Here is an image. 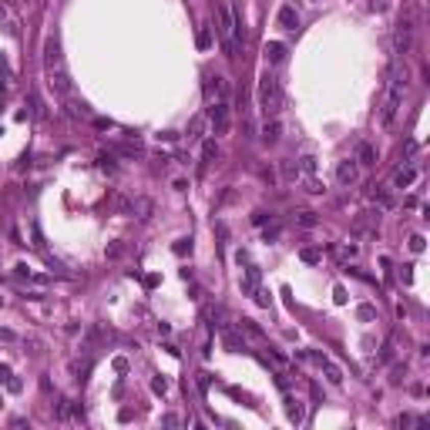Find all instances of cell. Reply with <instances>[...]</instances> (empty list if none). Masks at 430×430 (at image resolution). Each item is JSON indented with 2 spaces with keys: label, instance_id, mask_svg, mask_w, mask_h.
I'll return each mask as SVG.
<instances>
[{
  "label": "cell",
  "instance_id": "6da1fadb",
  "mask_svg": "<svg viewBox=\"0 0 430 430\" xmlns=\"http://www.w3.org/2000/svg\"><path fill=\"white\" fill-rule=\"evenodd\" d=\"M414 34H417V10L407 4L403 14L397 20V31H393V54L397 57H407L410 47H414Z\"/></svg>",
  "mask_w": 430,
  "mask_h": 430
},
{
  "label": "cell",
  "instance_id": "7a4b0ae2",
  "mask_svg": "<svg viewBox=\"0 0 430 430\" xmlns=\"http://www.w3.org/2000/svg\"><path fill=\"white\" fill-rule=\"evenodd\" d=\"M279 105H283V91H279V81L266 71V74L259 78V108L266 111V118H269V114L276 118Z\"/></svg>",
  "mask_w": 430,
  "mask_h": 430
},
{
  "label": "cell",
  "instance_id": "3957f363",
  "mask_svg": "<svg viewBox=\"0 0 430 430\" xmlns=\"http://www.w3.org/2000/svg\"><path fill=\"white\" fill-rule=\"evenodd\" d=\"M400 105H403V88H400V84H390V94H387V101H383V108H380V124L390 128V124L397 121Z\"/></svg>",
  "mask_w": 430,
  "mask_h": 430
},
{
  "label": "cell",
  "instance_id": "277c9868",
  "mask_svg": "<svg viewBox=\"0 0 430 430\" xmlns=\"http://www.w3.org/2000/svg\"><path fill=\"white\" fill-rule=\"evenodd\" d=\"M209 124L215 135H229L232 128V114H229V101H212L209 108Z\"/></svg>",
  "mask_w": 430,
  "mask_h": 430
},
{
  "label": "cell",
  "instance_id": "5b68a950",
  "mask_svg": "<svg viewBox=\"0 0 430 430\" xmlns=\"http://www.w3.org/2000/svg\"><path fill=\"white\" fill-rule=\"evenodd\" d=\"M336 182H340L343 188L357 185V182H360V165H357V158H343V162L336 165Z\"/></svg>",
  "mask_w": 430,
  "mask_h": 430
},
{
  "label": "cell",
  "instance_id": "8992f818",
  "mask_svg": "<svg viewBox=\"0 0 430 430\" xmlns=\"http://www.w3.org/2000/svg\"><path fill=\"white\" fill-rule=\"evenodd\" d=\"M309 357L316 360V366H319V370H323V373H326V380L333 383V387H340V383H343V370H340V366L333 363V360L326 357V353H309Z\"/></svg>",
  "mask_w": 430,
  "mask_h": 430
},
{
  "label": "cell",
  "instance_id": "52a82bcc",
  "mask_svg": "<svg viewBox=\"0 0 430 430\" xmlns=\"http://www.w3.org/2000/svg\"><path fill=\"white\" fill-rule=\"evenodd\" d=\"M47 84H50V91L54 94H71V78H67V71L64 67H57V71H47Z\"/></svg>",
  "mask_w": 430,
  "mask_h": 430
},
{
  "label": "cell",
  "instance_id": "ba28073f",
  "mask_svg": "<svg viewBox=\"0 0 430 430\" xmlns=\"http://www.w3.org/2000/svg\"><path fill=\"white\" fill-rule=\"evenodd\" d=\"M276 20H279L283 31H296V27H299V10H296V4H283L279 14H276Z\"/></svg>",
  "mask_w": 430,
  "mask_h": 430
},
{
  "label": "cell",
  "instance_id": "9c48e42d",
  "mask_svg": "<svg viewBox=\"0 0 430 430\" xmlns=\"http://www.w3.org/2000/svg\"><path fill=\"white\" fill-rule=\"evenodd\" d=\"M219 330H222V343H225V346H229V349H232V353H242V349H245V340H242V330H232V326H229V323H222V326H219Z\"/></svg>",
  "mask_w": 430,
  "mask_h": 430
},
{
  "label": "cell",
  "instance_id": "30bf717a",
  "mask_svg": "<svg viewBox=\"0 0 430 430\" xmlns=\"http://www.w3.org/2000/svg\"><path fill=\"white\" fill-rule=\"evenodd\" d=\"M57 67H64L61 64V47H57L54 37H47L44 41V71H57Z\"/></svg>",
  "mask_w": 430,
  "mask_h": 430
},
{
  "label": "cell",
  "instance_id": "8fae6325",
  "mask_svg": "<svg viewBox=\"0 0 430 430\" xmlns=\"http://www.w3.org/2000/svg\"><path fill=\"white\" fill-rule=\"evenodd\" d=\"M205 97H209V101H225V81H222L219 74H209V78H205Z\"/></svg>",
  "mask_w": 430,
  "mask_h": 430
},
{
  "label": "cell",
  "instance_id": "7c38bea8",
  "mask_svg": "<svg viewBox=\"0 0 430 430\" xmlns=\"http://www.w3.org/2000/svg\"><path fill=\"white\" fill-rule=\"evenodd\" d=\"M259 283H262L259 266H249L245 276H242V296H256V292H259Z\"/></svg>",
  "mask_w": 430,
  "mask_h": 430
},
{
  "label": "cell",
  "instance_id": "4fadbf2b",
  "mask_svg": "<svg viewBox=\"0 0 430 430\" xmlns=\"http://www.w3.org/2000/svg\"><path fill=\"white\" fill-rule=\"evenodd\" d=\"M67 118H74V121H91V108L67 94Z\"/></svg>",
  "mask_w": 430,
  "mask_h": 430
},
{
  "label": "cell",
  "instance_id": "5bb4252c",
  "mask_svg": "<svg viewBox=\"0 0 430 430\" xmlns=\"http://www.w3.org/2000/svg\"><path fill=\"white\" fill-rule=\"evenodd\" d=\"M262 54H266L269 64H283V61H286V44H283V41H266Z\"/></svg>",
  "mask_w": 430,
  "mask_h": 430
},
{
  "label": "cell",
  "instance_id": "9a60e30c",
  "mask_svg": "<svg viewBox=\"0 0 430 430\" xmlns=\"http://www.w3.org/2000/svg\"><path fill=\"white\" fill-rule=\"evenodd\" d=\"M128 212H131V215H138L141 222H148V219H151V212H155V205H151V198L141 195V198H135V202L128 205Z\"/></svg>",
  "mask_w": 430,
  "mask_h": 430
},
{
  "label": "cell",
  "instance_id": "2e32d148",
  "mask_svg": "<svg viewBox=\"0 0 430 430\" xmlns=\"http://www.w3.org/2000/svg\"><path fill=\"white\" fill-rule=\"evenodd\" d=\"M279 135H283V124H279V118H266V124H262V141H266V145H276Z\"/></svg>",
  "mask_w": 430,
  "mask_h": 430
},
{
  "label": "cell",
  "instance_id": "e0dca14e",
  "mask_svg": "<svg viewBox=\"0 0 430 430\" xmlns=\"http://www.w3.org/2000/svg\"><path fill=\"white\" fill-rule=\"evenodd\" d=\"M353 158H357V165H376V148L370 145V141H360Z\"/></svg>",
  "mask_w": 430,
  "mask_h": 430
},
{
  "label": "cell",
  "instance_id": "ac0fdd59",
  "mask_svg": "<svg viewBox=\"0 0 430 430\" xmlns=\"http://www.w3.org/2000/svg\"><path fill=\"white\" fill-rule=\"evenodd\" d=\"M417 179H420V171L407 165V168H400L397 175H393V185H397V188H410V185H414Z\"/></svg>",
  "mask_w": 430,
  "mask_h": 430
},
{
  "label": "cell",
  "instance_id": "d6986e66",
  "mask_svg": "<svg viewBox=\"0 0 430 430\" xmlns=\"http://www.w3.org/2000/svg\"><path fill=\"white\" fill-rule=\"evenodd\" d=\"M286 414H289L292 423H302V420H306V410H302V403L296 397H286Z\"/></svg>",
  "mask_w": 430,
  "mask_h": 430
},
{
  "label": "cell",
  "instance_id": "ffe728a7",
  "mask_svg": "<svg viewBox=\"0 0 430 430\" xmlns=\"http://www.w3.org/2000/svg\"><path fill=\"white\" fill-rule=\"evenodd\" d=\"M373 202L380 205V209H393V205H397V198H393V192H390V188H376V192H373Z\"/></svg>",
  "mask_w": 430,
  "mask_h": 430
},
{
  "label": "cell",
  "instance_id": "44dd1931",
  "mask_svg": "<svg viewBox=\"0 0 430 430\" xmlns=\"http://www.w3.org/2000/svg\"><path fill=\"white\" fill-rule=\"evenodd\" d=\"M299 259L309 262V266H316V262H323V249H316V245H306V249H299Z\"/></svg>",
  "mask_w": 430,
  "mask_h": 430
},
{
  "label": "cell",
  "instance_id": "7402d4cb",
  "mask_svg": "<svg viewBox=\"0 0 430 430\" xmlns=\"http://www.w3.org/2000/svg\"><path fill=\"white\" fill-rule=\"evenodd\" d=\"M357 319H360V323H373V319H376V306H373V302H360V306H357Z\"/></svg>",
  "mask_w": 430,
  "mask_h": 430
},
{
  "label": "cell",
  "instance_id": "603a6c76",
  "mask_svg": "<svg viewBox=\"0 0 430 430\" xmlns=\"http://www.w3.org/2000/svg\"><path fill=\"white\" fill-rule=\"evenodd\" d=\"M215 158H219V145H215V141H202V162L209 165V162H215Z\"/></svg>",
  "mask_w": 430,
  "mask_h": 430
},
{
  "label": "cell",
  "instance_id": "cb8c5ba5",
  "mask_svg": "<svg viewBox=\"0 0 430 430\" xmlns=\"http://www.w3.org/2000/svg\"><path fill=\"white\" fill-rule=\"evenodd\" d=\"M316 168H319L316 155H302V158H299V171H302V175H316Z\"/></svg>",
  "mask_w": 430,
  "mask_h": 430
},
{
  "label": "cell",
  "instance_id": "d4e9b609",
  "mask_svg": "<svg viewBox=\"0 0 430 430\" xmlns=\"http://www.w3.org/2000/svg\"><path fill=\"white\" fill-rule=\"evenodd\" d=\"M302 182H306V192H309V195H323V192H326V185L316 179V175H306Z\"/></svg>",
  "mask_w": 430,
  "mask_h": 430
},
{
  "label": "cell",
  "instance_id": "484cf974",
  "mask_svg": "<svg viewBox=\"0 0 430 430\" xmlns=\"http://www.w3.org/2000/svg\"><path fill=\"white\" fill-rule=\"evenodd\" d=\"M296 225L313 229V225H316V212H299V215H296Z\"/></svg>",
  "mask_w": 430,
  "mask_h": 430
},
{
  "label": "cell",
  "instance_id": "4316f807",
  "mask_svg": "<svg viewBox=\"0 0 430 430\" xmlns=\"http://www.w3.org/2000/svg\"><path fill=\"white\" fill-rule=\"evenodd\" d=\"M239 330H245V333L249 336H256V340H262V330L256 323H252V319H242V323H239Z\"/></svg>",
  "mask_w": 430,
  "mask_h": 430
},
{
  "label": "cell",
  "instance_id": "83f0119b",
  "mask_svg": "<svg viewBox=\"0 0 430 430\" xmlns=\"http://www.w3.org/2000/svg\"><path fill=\"white\" fill-rule=\"evenodd\" d=\"M105 256H108V259H121V256H124V242H111L105 249Z\"/></svg>",
  "mask_w": 430,
  "mask_h": 430
},
{
  "label": "cell",
  "instance_id": "f1b7e54d",
  "mask_svg": "<svg viewBox=\"0 0 430 430\" xmlns=\"http://www.w3.org/2000/svg\"><path fill=\"white\" fill-rule=\"evenodd\" d=\"M198 47H202V50L212 47V31H209V27H198Z\"/></svg>",
  "mask_w": 430,
  "mask_h": 430
},
{
  "label": "cell",
  "instance_id": "f546056e",
  "mask_svg": "<svg viewBox=\"0 0 430 430\" xmlns=\"http://www.w3.org/2000/svg\"><path fill=\"white\" fill-rule=\"evenodd\" d=\"M151 390H155V393H162V397H165V393H168V380H165V376L158 373V376H155V380H151Z\"/></svg>",
  "mask_w": 430,
  "mask_h": 430
},
{
  "label": "cell",
  "instance_id": "4dcf8cb0",
  "mask_svg": "<svg viewBox=\"0 0 430 430\" xmlns=\"http://www.w3.org/2000/svg\"><path fill=\"white\" fill-rule=\"evenodd\" d=\"M283 179L296 182V179H299V168H296V165H292V162H283Z\"/></svg>",
  "mask_w": 430,
  "mask_h": 430
},
{
  "label": "cell",
  "instance_id": "1f68e13d",
  "mask_svg": "<svg viewBox=\"0 0 430 430\" xmlns=\"http://www.w3.org/2000/svg\"><path fill=\"white\" fill-rule=\"evenodd\" d=\"M390 7V0H366V10H373V14H383Z\"/></svg>",
  "mask_w": 430,
  "mask_h": 430
},
{
  "label": "cell",
  "instance_id": "d6a6232c",
  "mask_svg": "<svg viewBox=\"0 0 430 430\" xmlns=\"http://www.w3.org/2000/svg\"><path fill=\"white\" fill-rule=\"evenodd\" d=\"M340 256H343V259H357V256H360V245H357V242L343 245V249H340Z\"/></svg>",
  "mask_w": 430,
  "mask_h": 430
},
{
  "label": "cell",
  "instance_id": "836d02e7",
  "mask_svg": "<svg viewBox=\"0 0 430 430\" xmlns=\"http://www.w3.org/2000/svg\"><path fill=\"white\" fill-rule=\"evenodd\" d=\"M171 249H175V256H185V252H192V242H188V239H179Z\"/></svg>",
  "mask_w": 430,
  "mask_h": 430
},
{
  "label": "cell",
  "instance_id": "e575fe53",
  "mask_svg": "<svg viewBox=\"0 0 430 430\" xmlns=\"http://www.w3.org/2000/svg\"><path fill=\"white\" fill-rule=\"evenodd\" d=\"M7 390H10V393H20V390H24V383H20L14 373H10V376H7Z\"/></svg>",
  "mask_w": 430,
  "mask_h": 430
},
{
  "label": "cell",
  "instance_id": "d590c367",
  "mask_svg": "<svg viewBox=\"0 0 430 430\" xmlns=\"http://www.w3.org/2000/svg\"><path fill=\"white\" fill-rule=\"evenodd\" d=\"M114 370H118V373H128V357H114Z\"/></svg>",
  "mask_w": 430,
  "mask_h": 430
},
{
  "label": "cell",
  "instance_id": "8d00e7d4",
  "mask_svg": "<svg viewBox=\"0 0 430 430\" xmlns=\"http://www.w3.org/2000/svg\"><path fill=\"white\" fill-rule=\"evenodd\" d=\"M423 245H427L423 236H410V249H414V252H423Z\"/></svg>",
  "mask_w": 430,
  "mask_h": 430
},
{
  "label": "cell",
  "instance_id": "74e56055",
  "mask_svg": "<svg viewBox=\"0 0 430 430\" xmlns=\"http://www.w3.org/2000/svg\"><path fill=\"white\" fill-rule=\"evenodd\" d=\"M403 376H407V363H403V366H393V376H390V380H393V383H400Z\"/></svg>",
  "mask_w": 430,
  "mask_h": 430
},
{
  "label": "cell",
  "instance_id": "f35d334b",
  "mask_svg": "<svg viewBox=\"0 0 430 430\" xmlns=\"http://www.w3.org/2000/svg\"><path fill=\"white\" fill-rule=\"evenodd\" d=\"M0 343H17V333L14 330H0Z\"/></svg>",
  "mask_w": 430,
  "mask_h": 430
},
{
  "label": "cell",
  "instance_id": "ab89813d",
  "mask_svg": "<svg viewBox=\"0 0 430 430\" xmlns=\"http://www.w3.org/2000/svg\"><path fill=\"white\" fill-rule=\"evenodd\" d=\"M179 423H182L179 414H165V427H179Z\"/></svg>",
  "mask_w": 430,
  "mask_h": 430
},
{
  "label": "cell",
  "instance_id": "60d3db41",
  "mask_svg": "<svg viewBox=\"0 0 430 430\" xmlns=\"http://www.w3.org/2000/svg\"><path fill=\"white\" fill-rule=\"evenodd\" d=\"M97 165H101V168H105V171H114V162H111V158H108V155H101V158H97Z\"/></svg>",
  "mask_w": 430,
  "mask_h": 430
},
{
  "label": "cell",
  "instance_id": "b9f144b4",
  "mask_svg": "<svg viewBox=\"0 0 430 430\" xmlns=\"http://www.w3.org/2000/svg\"><path fill=\"white\" fill-rule=\"evenodd\" d=\"M202 118H195V121H192V138H198V135H202Z\"/></svg>",
  "mask_w": 430,
  "mask_h": 430
},
{
  "label": "cell",
  "instance_id": "7bdbcfd3",
  "mask_svg": "<svg viewBox=\"0 0 430 430\" xmlns=\"http://www.w3.org/2000/svg\"><path fill=\"white\" fill-rule=\"evenodd\" d=\"M209 383H212V380H209V373H198V390H202V393L209 390Z\"/></svg>",
  "mask_w": 430,
  "mask_h": 430
},
{
  "label": "cell",
  "instance_id": "ee69618b",
  "mask_svg": "<svg viewBox=\"0 0 430 430\" xmlns=\"http://www.w3.org/2000/svg\"><path fill=\"white\" fill-rule=\"evenodd\" d=\"M279 236V229L276 225H272V229H266V232H262V239H266V242H272V239H276Z\"/></svg>",
  "mask_w": 430,
  "mask_h": 430
},
{
  "label": "cell",
  "instance_id": "f6af8a7d",
  "mask_svg": "<svg viewBox=\"0 0 430 430\" xmlns=\"http://www.w3.org/2000/svg\"><path fill=\"white\" fill-rule=\"evenodd\" d=\"M410 269H414V266H403V272H400V276H403V283H407V286L414 283V272H410Z\"/></svg>",
  "mask_w": 430,
  "mask_h": 430
},
{
  "label": "cell",
  "instance_id": "bcb514c9",
  "mask_svg": "<svg viewBox=\"0 0 430 430\" xmlns=\"http://www.w3.org/2000/svg\"><path fill=\"white\" fill-rule=\"evenodd\" d=\"M266 219H269L266 212H256V215H252V222H256V225H266Z\"/></svg>",
  "mask_w": 430,
  "mask_h": 430
},
{
  "label": "cell",
  "instance_id": "7dc6e473",
  "mask_svg": "<svg viewBox=\"0 0 430 430\" xmlns=\"http://www.w3.org/2000/svg\"><path fill=\"white\" fill-rule=\"evenodd\" d=\"M262 179H266L269 185H272V182H276V171H272V168H262Z\"/></svg>",
  "mask_w": 430,
  "mask_h": 430
},
{
  "label": "cell",
  "instance_id": "c3c4849f",
  "mask_svg": "<svg viewBox=\"0 0 430 430\" xmlns=\"http://www.w3.org/2000/svg\"><path fill=\"white\" fill-rule=\"evenodd\" d=\"M7 376H10V366H7V363H0V383H7Z\"/></svg>",
  "mask_w": 430,
  "mask_h": 430
},
{
  "label": "cell",
  "instance_id": "681fc988",
  "mask_svg": "<svg viewBox=\"0 0 430 430\" xmlns=\"http://www.w3.org/2000/svg\"><path fill=\"white\" fill-rule=\"evenodd\" d=\"M91 121H94V128H111V121H108V118H91Z\"/></svg>",
  "mask_w": 430,
  "mask_h": 430
},
{
  "label": "cell",
  "instance_id": "f907efd6",
  "mask_svg": "<svg viewBox=\"0 0 430 430\" xmlns=\"http://www.w3.org/2000/svg\"><path fill=\"white\" fill-rule=\"evenodd\" d=\"M0 306H4V299H0Z\"/></svg>",
  "mask_w": 430,
  "mask_h": 430
},
{
  "label": "cell",
  "instance_id": "816d5d0a",
  "mask_svg": "<svg viewBox=\"0 0 430 430\" xmlns=\"http://www.w3.org/2000/svg\"><path fill=\"white\" fill-rule=\"evenodd\" d=\"M0 407H4V400H0Z\"/></svg>",
  "mask_w": 430,
  "mask_h": 430
},
{
  "label": "cell",
  "instance_id": "f5cc1de1",
  "mask_svg": "<svg viewBox=\"0 0 430 430\" xmlns=\"http://www.w3.org/2000/svg\"><path fill=\"white\" fill-rule=\"evenodd\" d=\"M0 14H4V10H0Z\"/></svg>",
  "mask_w": 430,
  "mask_h": 430
}]
</instances>
